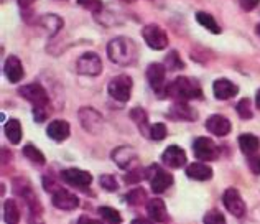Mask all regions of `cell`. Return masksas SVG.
<instances>
[{"label": "cell", "instance_id": "6da1fadb", "mask_svg": "<svg viewBox=\"0 0 260 224\" xmlns=\"http://www.w3.org/2000/svg\"><path fill=\"white\" fill-rule=\"evenodd\" d=\"M107 55L112 63L119 66H130L137 59V46L130 38H114L107 45Z\"/></svg>", "mask_w": 260, "mask_h": 224}, {"label": "cell", "instance_id": "7a4b0ae2", "mask_svg": "<svg viewBox=\"0 0 260 224\" xmlns=\"http://www.w3.org/2000/svg\"><path fill=\"white\" fill-rule=\"evenodd\" d=\"M165 96L173 98V99H180V101L201 99L203 91H201V86L198 84V81L180 76V78H176L172 84H168L165 87Z\"/></svg>", "mask_w": 260, "mask_h": 224}, {"label": "cell", "instance_id": "3957f363", "mask_svg": "<svg viewBox=\"0 0 260 224\" xmlns=\"http://www.w3.org/2000/svg\"><path fill=\"white\" fill-rule=\"evenodd\" d=\"M132 86H134V81L130 76H127V74L115 76L114 79L109 81V84H107L109 96L120 101V103H127L130 99V92H132Z\"/></svg>", "mask_w": 260, "mask_h": 224}, {"label": "cell", "instance_id": "277c9868", "mask_svg": "<svg viewBox=\"0 0 260 224\" xmlns=\"http://www.w3.org/2000/svg\"><path fill=\"white\" fill-rule=\"evenodd\" d=\"M147 178L150 180V186H152L155 193H163L173 183V176L165 168L155 164L150 168H147Z\"/></svg>", "mask_w": 260, "mask_h": 224}, {"label": "cell", "instance_id": "5b68a950", "mask_svg": "<svg viewBox=\"0 0 260 224\" xmlns=\"http://www.w3.org/2000/svg\"><path fill=\"white\" fill-rule=\"evenodd\" d=\"M143 40L147 42V45L150 46L152 50H165L168 46V35L167 31L160 28L158 25H147L143 28Z\"/></svg>", "mask_w": 260, "mask_h": 224}, {"label": "cell", "instance_id": "8992f818", "mask_svg": "<svg viewBox=\"0 0 260 224\" xmlns=\"http://www.w3.org/2000/svg\"><path fill=\"white\" fill-rule=\"evenodd\" d=\"M18 94L20 96H23L28 103H31L35 107H45L48 104V94L45 91L43 86H40L37 83H31V84H26V86H22L18 89Z\"/></svg>", "mask_w": 260, "mask_h": 224}, {"label": "cell", "instance_id": "52a82bcc", "mask_svg": "<svg viewBox=\"0 0 260 224\" xmlns=\"http://www.w3.org/2000/svg\"><path fill=\"white\" fill-rule=\"evenodd\" d=\"M193 150H194L196 157L204 162L216 160L219 157V148L216 147L213 140L206 139V137H198L193 142Z\"/></svg>", "mask_w": 260, "mask_h": 224}, {"label": "cell", "instance_id": "ba28073f", "mask_svg": "<svg viewBox=\"0 0 260 224\" xmlns=\"http://www.w3.org/2000/svg\"><path fill=\"white\" fill-rule=\"evenodd\" d=\"M78 73L84 74V76H98L102 71V61L95 53H84L83 56L78 59Z\"/></svg>", "mask_w": 260, "mask_h": 224}, {"label": "cell", "instance_id": "9c48e42d", "mask_svg": "<svg viewBox=\"0 0 260 224\" xmlns=\"http://www.w3.org/2000/svg\"><path fill=\"white\" fill-rule=\"evenodd\" d=\"M222 201H224L225 209H228L232 216H236V218H242V216L245 214V203H244L242 196L239 195V191L236 188L225 189Z\"/></svg>", "mask_w": 260, "mask_h": 224}, {"label": "cell", "instance_id": "30bf717a", "mask_svg": "<svg viewBox=\"0 0 260 224\" xmlns=\"http://www.w3.org/2000/svg\"><path fill=\"white\" fill-rule=\"evenodd\" d=\"M165 76H167V68L160 63H152L147 68V79L152 89L155 92L161 94V89H165Z\"/></svg>", "mask_w": 260, "mask_h": 224}, {"label": "cell", "instance_id": "8fae6325", "mask_svg": "<svg viewBox=\"0 0 260 224\" xmlns=\"http://www.w3.org/2000/svg\"><path fill=\"white\" fill-rule=\"evenodd\" d=\"M53 205L59 208V209H66V211H71V209H76L79 205V200L76 195H73L71 191H68L64 188H58L53 191L51 196Z\"/></svg>", "mask_w": 260, "mask_h": 224}, {"label": "cell", "instance_id": "7c38bea8", "mask_svg": "<svg viewBox=\"0 0 260 224\" xmlns=\"http://www.w3.org/2000/svg\"><path fill=\"white\" fill-rule=\"evenodd\" d=\"M61 178H63L66 183H70L73 186L78 188H84L89 186L92 181V176L89 172H84V170H78V168H68L61 172Z\"/></svg>", "mask_w": 260, "mask_h": 224}, {"label": "cell", "instance_id": "4fadbf2b", "mask_svg": "<svg viewBox=\"0 0 260 224\" xmlns=\"http://www.w3.org/2000/svg\"><path fill=\"white\" fill-rule=\"evenodd\" d=\"M161 162L170 168H181L186 165V153L181 147L178 145H170L161 155Z\"/></svg>", "mask_w": 260, "mask_h": 224}, {"label": "cell", "instance_id": "5bb4252c", "mask_svg": "<svg viewBox=\"0 0 260 224\" xmlns=\"http://www.w3.org/2000/svg\"><path fill=\"white\" fill-rule=\"evenodd\" d=\"M112 160L117 164L119 168L122 170H127L130 168L137 160H139V157H137V152L134 150L132 147H117L115 150L112 152Z\"/></svg>", "mask_w": 260, "mask_h": 224}, {"label": "cell", "instance_id": "9a60e30c", "mask_svg": "<svg viewBox=\"0 0 260 224\" xmlns=\"http://www.w3.org/2000/svg\"><path fill=\"white\" fill-rule=\"evenodd\" d=\"M213 92L219 101H228L239 92V87L229 79H217L213 84Z\"/></svg>", "mask_w": 260, "mask_h": 224}, {"label": "cell", "instance_id": "2e32d148", "mask_svg": "<svg viewBox=\"0 0 260 224\" xmlns=\"http://www.w3.org/2000/svg\"><path fill=\"white\" fill-rule=\"evenodd\" d=\"M46 134H48V137L53 139L54 142H63L70 137L71 129H70V124H68L66 120L58 119V120L50 122V125H48V129H46Z\"/></svg>", "mask_w": 260, "mask_h": 224}, {"label": "cell", "instance_id": "e0dca14e", "mask_svg": "<svg viewBox=\"0 0 260 224\" xmlns=\"http://www.w3.org/2000/svg\"><path fill=\"white\" fill-rule=\"evenodd\" d=\"M206 129L211 132L217 135V137H224V135H228L231 132V122L222 117V115H211V117L206 120Z\"/></svg>", "mask_w": 260, "mask_h": 224}, {"label": "cell", "instance_id": "ac0fdd59", "mask_svg": "<svg viewBox=\"0 0 260 224\" xmlns=\"http://www.w3.org/2000/svg\"><path fill=\"white\" fill-rule=\"evenodd\" d=\"M79 119L83 122V127L89 132H98V129L101 127V115L98 111L91 109V107H83L79 111Z\"/></svg>", "mask_w": 260, "mask_h": 224}, {"label": "cell", "instance_id": "d6986e66", "mask_svg": "<svg viewBox=\"0 0 260 224\" xmlns=\"http://www.w3.org/2000/svg\"><path fill=\"white\" fill-rule=\"evenodd\" d=\"M5 76L9 78L10 83H18L20 79L23 78V66H22V61H20L17 56H9L5 61Z\"/></svg>", "mask_w": 260, "mask_h": 224}, {"label": "cell", "instance_id": "ffe728a7", "mask_svg": "<svg viewBox=\"0 0 260 224\" xmlns=\"http://www.w3.org/2000/svg\"><path fill=\"white\" fill-rule=\"evenodd\" d=\"M170 117L180 120H196L198 114L193 107H189L186 104V101H180V103H175L170 107Z\"/></svg>", "mask_w": 260, "mask_h": 224}, {"label": "cell", "instance_id": "44dd1931", "mask_svg": "<svg viewBox=\"0 0 260 224\" xmlns=\"http://www.w3.org/2000/svg\"><path fill=\"white\" fill-rule=\"evenodd\" d=\"M147 213L155 222H165L168 219L167 206H165V203H163V200H160V198H153L148 201Z\"/></svg>", "mask_w": 260, "mask_h": 224}, {"label": "cell", "instance_id": "7402d4cb", "mask_svg": "<svg viewBox=\"0 0 260 224\" xmlns=\"http://www.w3.org/2000/svg\"><path fill=\"white\" fill-rule=\"evenodd\" d=\"M186 176L196 181H208L213 178V170L209 165L204 164H191L186 168Z\"/></svg>", "mask_w": 260, "mask_h": 224}, {"label": "cell", "instance_id": "603a6c76", "mask_svg": "<svg viewBox=\"0 0 260 224\" xmlns=\"http://www.w3.org/2000/svg\"><path fill=\"white\" fill-rule=\"evenodd\" d=\"M239 147L245 155H255L260 148V140L254 134H242L239 137Z\"/></svg>", "mask_w": 260, "mask_h": 224}, {"label": "cell", "instance_id": "cb8c5ba5", "mask_svg": "<svg viewBox=\"0 0 260 224\" xmlns=\"http://www.w3.org/2000/svg\"><path fill=\"white\" fill-rule=\"evenodd\" d=\"M5 135L13 145L20 144L22 140V125L17 119H9L5 122Z\"/></svg>", "mask_w": 260, "mask_h": 224}, {"label": "cell", "instance_id": "d4e9b609", "mask_svg": "<svg viewBox=\"0 0 260 224\" xmlns=\"http://www.w3.org/2000/svg\"><path fill=\"white\" fill-rule=\"evenodd\" d=\"M4 218H5L7 224H18L20 222V208L15 200H5Z\"/></svg>", "mask_w": 260, "mask_h": 224}, {"label": "cell", "instance_id": "484cf974", "mask_svg": "<svg viewBox=\"0 0 260 224\" xmlns=\"http://www.w3.org/2000/svg\"><path fill=\"white\" fill-rule=\"evenodd\" d=\"M196 20H198V23L203 25L204 28L209 30L211 33H214V35H219V33H221V26L217 25L214 17L209 15V13H206V12H198L196 13Z\"/></svg>", "mask_w": 260, "mask_h": 224}, {"label": "cell", "instance_id": "4316f807", "mask_svg": "<svg viewBox=\"0 0 260 224\" xmlns=\"http://www.w3.org/2000/svg\"><path fill=\"white\" fill-rule=\"evenodd\" d=\"M42 25L51 33V35H54V33H58L63 28V18L58 15H45L42 17Z\"/></svg>", "mask_w": 260, "mask_h": 224}, {"label": "cell", "instance_id": "83f0119b", "mask_svg": "<svg viewBox=\"0 0 260 224\" xmlns=\"http://www.w3.org/2000/svg\"><path fill=\"white\" fill-rule=\"evenodd\" d=\"M23 155L26 158H28L31 164H35V165H45L46 164V158H45V155L38 150V148L35 145H25L23 147Z\"/></svg>", "mask_w": 260, "mask_h": 224}, {"label": "cell", "instance_id": "f1b7e54d", "mask_svg": "<svg viewBox=\"0 0 260 224\" xmlns=\"http://www.w3.org/2000/svg\"><path fill=\"white\" fill-rule=\"evenodd\" d=\"M99 214H101V218L104 219L106 222H109V224H120L122 222L120 213L117 211V209L111 208V206H101L99 208Z\"/></svg>", "mask_w": 260, "mask_h": 224}, {"label": "cell", "instance_id": "f546056e", "mask_svg": "<svg viewBox=\"0 0 260 224\" xmlns=\"http://www.w3.org/2000/svg\"><path fill=\"white\" fill-rule=\"evenodd\" d=\"M127 201L130 203L132 206H140L143 205V203L147 201V193H145V189H142V188H135L132 189L128 195H127Z\"/></svg>", "mask_w": 260, "mask_h": 224}, {"label": "cell", "instance_id": "4dcf8cb0", "mask_svg": "<svg viewBox=\"0 0 260 224\" xmlns=\"http://www.w3.org/2000/svg\"><path fill=\"white\" fill-rule=\"evenodd\" d=\"M203 222L204 224H225V218L221 211H217V209H211V211H208L206 214H204Z\"/></svg>", "mask_w": 260, "mask_h": 224}, {"label": "cell", "instance_id": "1f68e13d", "mask_svg": "<svg viewBox=\"0 0 260 224\" xmlns=\"http://www.w3.org/2000/svg\"><path fill=\"white\" fill-rule=\"evenodd\" d=\"M147 178V170L145 168H134L125 175V183H139L140 180Z\"/></svg>", "mask_w": 260, "mask_h": 224}, {"label": "cell", "instance_id": "d6a6232c", "mask_svg": "<svg viewBox=\"0 0 260 224\" xmlns=\"http://www.w3.org/2000/svg\"><path fill=\"white\" fill-rule=\"evenodd\" d=\"M150 137L153 140H163L167 137V125L161 124V122H156L152 127H150Z\"/></svg>", "mask_w": 260, "mask_h": 224}, {"label": "cell", "instance_id": "836d02e7", "mask_svg": "<svg viewBox=\"0 0 260 224\" xmlns=\"http://www.w3.org/2000/svg\"><path fill=\"white\" fill-rule=\"evenodd\" d=\"M99 185L106 189V191H115L119 188V183L115 180V176L112 175H102L99 180Z\"/></svg>", "mask_w": 260, "mask_h": 224}, {"label": "cell", "instance_id": "e575fe53", "mask_svg": "<svg viewBox=\"0 0 260 224\" xmlns=\"http://www.w3.org/2000/svg\"><path fill=\"white\" fill-rule=\"evenodd\" d=\"M237 114L241 119H252V107H250V101L249 99H242L241 103L237 104Z\"/></svg>", "mask_w": 260, "mask_h": 224}, {"label": "cell", "instance_id": "d590c367", "mask_svg": "<svg viewBox=\"0 0 260 224\" xmlns=\"http://www.w3.org/2000/svg\"><path fill=\"white\" fill-rule=\"evenodd\" d=\"M130 117H132L137 124H139V129L142 127H145L147 125V122H148V117H147V112L140 109V107H134L132 111H130Z\"/></svg>", "mask_w": 260, "mask_h": 224}, {"label": "cell", "instance_id": "8d00e7d4", "mask_svg": "<svg viewBox=\"0 0 260 224\" xmlns=\"http://www.w3.org/2000/svg\"><path fill=\"white\" fill-rule=\"evenodd\" d=\"M78 4L94 13L102 10V0H78Z\"/></svg>", "mask_w": 260, "mask_h": 224}, {"label": "cell", "instance_id": "74e56055", "mask_svg": "<svg viewBox=\"0 0 260 224\" xmlns=\"http://www.w3.org/2000/svg\"><path fill=\"white\" fill-rule=\"evenodd\" d=\"M167 66L168 68H173V70H178V68H183V63L178 58V53L176 51H172L167 58Z\"/></svg>", "mask_w": 260, "mask_h": 224}, {"label": "cell", "instance_id": "f35d334b", "mask_svg": "<svg viewBox=\"0 0 260 224\" xmlns=\"http://www.w3.org/2000/svg\"><path fill=\"white\" fill-rule=\"evenodd\" d=\"M249 168L252 173L260 175V153L258 155H250L249 158Z\"/></svg>", "mask_w": 260, "mask_h": 224}, {"label": "cell", "instance_id": "ab89813d", "mask_svg": "<svg viewBox=\"0 0 260 224\" xmlns=\"http://www.w3.org/2000/svg\"><path fill=\"white\" fill-rule=\"evenodd\" d=\"M239 4H241V7L245 12H250L260 4V0H239Z\"/></svg>", "mask_w": 260, "mask_h": 224}, {"label": "cell", "instance_id": "60d3db41", "mask_svg": "<svg viewBox=\"0 0 260 224\" xmlns=\"http://www.w3.org/2000/svg\"><path fill=\"white\" fill-rule=\"evenodd\" d=\"M48 112H45V107H35L33 109V117H35L37 122H43L46 119Z\"/></svg>", "mask_w": 260, "mask_h": 224}, {"label": "cell", "instance_id": "b9f144b4", "mask_svg": "<svg viewBox=\"0 0 260 224\" xmlns=\"http://www.w3.org/2000/svg\"><path fill=\"white\" fill-rule=\"evenodd\" d=\"M78 224H102L98 219H92V218H87V216H81L78 219Z\"/></svg>", "mask_w": 260, "mask_h": 224}, {"label": "cell", "instance_id": "7bdbcfd3", "mask_svg": "<svg viewBox=\"0 0 260 224\" xmlns=\"http://www.w3.org/2000/svg\"><path fill=\"white\" fill-rule=\"evenodd\" d=\"M130 224H153L152 219H147V218H135Z\"/></svg>", "mask_w": 260, "mask_h": 224}, {"label": "cell", "instance_id": "ee69618b", "mask_svg": "<svg viewBox=\"0 0 260 224\" xmlns=\"http://www.w3.org/2000/svg\"><path fill=\"white\" fill-rule=\"evenodd\" d=\"M33 2H35V0H18V5L22 7V9H28Z\"/></svg>", "mask_w": 260, "mask_h": 224}, {"label": "cell", "instance_id": "f6af8a7d", "mask_svg": "<svg viewBox=\"0 0 260 224\" xmlns=\"http://www.w3.org/2000/svg\"><path fill=\"white\" fill-rule=\"evenodd\" d=\"M255 104H257V107L260 109V89L257 91V96H255Z\"/></svg>", "mask_w": 260, "mask_h": 224}, {"label": "cell", "instance_id": "bcb514c9", "mask_svg": "<svg viewBox=\"0 0 260 224\" xmlns=\"http://www.w3.org/2000/svg\"><path fill=\"white\" fill-rule=\"evenodd\" d=\"M255 31L258 33V37H260V25H257V28H255Z\"/></svg>", "mask_w": 260, "mask_h": 224}]
</instances>
